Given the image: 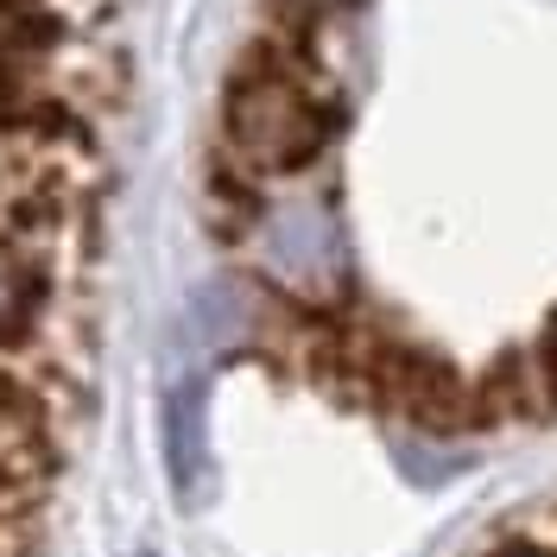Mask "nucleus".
<instances>
[{"label": "nucleus", "mask_w": 557, "mask_h": 557, "mask_svg": "<svg viewBox=\"0 0 557 557\" xmlns=\"http://www.w3.org/2000/svg\"><path fill=\"white\" fill-rule=\"evenodd\" d=\"M500 557H545V552H500Z\"/></svg>", "instance_id": "7"}, {"label": "nucleus", "mask_w": 557, "mask_h": 557, "mask_svg": "<svg viewBox=\"0 0 557 557\" xmlns=\"http://www.w3.org/2000/svg\"><path fill=\"white\" fill-rule=\"evenodd\" d=\"M475 406H482V418H545L557 406V381L545 368V348L500 355L487 368V381H475Z\"/></svg>", "instance_id": "3"}, {"label": "nucleus", "mask_w": 557, "mask_h": 557, "mask_svg": "<svg viewBox=\"0 0 557 557\" xmlns=\"http://www.w3.org/2000/svg\"><path fill=\"white\" fill-rule=\"evenodd\" d=\"M242 242L278 298H292L305 311H336L343 305V292H348L343 228H336V209L323 203L317 190L260 197Z\"/></svg>", "instance_id": "2"}, {"label": "nucleus", "mask_w": 557, "mask_h": 557, "mask_svg": "<svg viewBox=\"0 0 557 557\" xmlns=\"http://www.w3.org/2000/svg\"><path fill=\"white\" fill-rule=\"evenodd\" d=\"M336 127L330 114V83L317 70L305 38L285 45H253L242 76L228 83L222 102V159L228 172H242L247 184L305 172L323 139Z\"/></svg>", "instance_id": "1"}, {"label": "nucleus", "mask_w": 557, "mask_h": 557, "mask_svg": "<svg viewBox=\"0 0 557 557\" xmlns=\"http://www.w3.org/2000/svg\"><path fill=\"white\" fill-rule=\"evenodd\" d=\"M38 311H45V273L0 235V348L33 343Z\"/></svg>", "instance_id": "4"}, {"label": "nucleus", "mask_w": 557, "mask_h": 557, "mask_svg": "<svg viewBox=\"0 0 557 557\" xmlns=\"http://www.w3.org/2000/svg\"><path fill=\"white\" fill-rule=\"evenodd\" d=\"M545 368H552V381H557V323H552V336H545Z\"/></svg>", "instance_id": "6"}, {"label": "nucleus", "mask_w": 557, "mask_h": 557, "mask_svg": "<svg viewBox=\"0 0 557 557\" xmlns=\"http://www.w3.org/2000/svg\"><path fill=\"white\" fill-rule=\"evenodd\" d=\"M273 7L285 13V20H292V33L305 38L311 26H323V20H330L336 7H348V0H273Z\"/></svg>", "instance_id": "5"}]
</instances>
